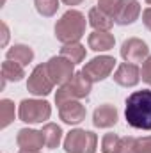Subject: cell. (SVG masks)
Here are the masks:
<instances>
[{"label":"cell","instance_id":"cell-1","mask_svg":"<svg viewBox=\"0 0 151 153\" xmlns=\"http://www.w3.org/2000/svg\"><path fill=\"white\" fill-rule=\"evenodd\" d=\"M126 123L137 130H151V89L135 91L126 98Z\"/></svg>","mask_w":151,"mask_h":153},{"label":"cell","instance_id":"cell-2","mask_svg":"<svg viewBox=\"0 0 151 153\" xmlns=\"http://www.w3.org/2000/svg\"><path fill=\"white\" fill-rule=\"evenodd\" d=\"M85 27H87V22H85L84 13L76 11V9H70L57 20V23H55V38L62 45L78 43L85 34Z\"/></svg>","mask_w":151,"mask_h":153},{"label":"cell","instance_id":"cell-3","mask_svg":"<svg viewBox=\"0 0 151 153\" xmlns=\"http://www.w3.org/2000/svg\"><path fill=\"white\" fill-rule=\"evenodd\" d=\"M93 89V82L84 75L82 71H76L71 80H68L66 84L59 85L57 93H55V103L61 105L64 102H70V100H82V98H87L89 93Z\"/></svg>","mask_w":151,"mask_h":153},{"label":"cell","instance_id":"cell-4","mask_svg":"<svg viewBox=\"0 0 151 153\" xmlns=\"http://www.w3.org/2000/svg\"><path fill=\"white\" fill-rule=\"evenodd\" d=\"M52 116V105L46 100H36V98H25L18 105V117L23 123L36 125L50 119Z\"/></svg>","mask_w":151,"mask_h":153},{"label":"cell","instance_id":"cell-5","mask_svg":"<svg viewBox=\"0 0 151 153\" xmlns=\"http://www.w3.org/2000/svg\"><path fill=\"white\" fill-rule=\"evenodd\" d=\"M98 148V135L91 130L75 128L64 139L66 153H96Z\"/></svg>","mask_w":151,"mask_h":153},{"label":"cell","instance_id":"cell-6","mask_svg":"<svg viewBox=\"0 0 151 153\" xmlns=\"http://www.w3.org/2000/svg\"><path fill=\"white\" fill-rule=\"evenodd\" d=\"M53 80L52 76L48 75V70H46V62L44 64H38L32 73L29 75L27 80V91L34 96H48L52 91H53Z\"/></svg>","mask_w":151,"mask_h":153},{"label":"cell","instance_id":"cell-7","mask_svg":"<svg viewBox=\"0 0 151 153\" xmlns=\"http://www.w3.org/2000/svg\"><path fill=\"white\" fill-rule=\"evenodd\" d=\"M114 66H115V59L114 57H110V55H98V57L91 59L89 62H85V66L82 68V73L94 84V82H101L107 76H110Z\"/></svg>","mask_w":151,"mask_h":153},{"label":"cell","instance_id":"cell-8","mask_svg":"<svg viewBox=\"0 0 151 153\" xmlns=\"http://www.w3.org/2000/svg\"><path fill=\"white\" fill-rule=\"evenodd\" d=\"M46 70H48V75L52 76L53 84L55 85H62L66 84L68 80H71L75 75V64L62 57V55H55V57H50L48 62H46Z\"/></svg>","mask_w":151,"mask_h":153},{"label":"cell","instance_id":"cell-9","mask_svg":"<svg viewBox=\"0 0 151 153\" xmlns=\"http://www.w3.org/2000/svg\"><path fill=\"white\" fill-rule=\"evenodd\" d=\"M150 55V48L146 45V41L139 38H130L126 39L121 46V57L124 59V62H132V64H137V62H144Z\"/></svg>","mask_w":151,"mask_h":153},{"label":"cell","instance_id":"cell-10","mask_svg":"<svg viewBox=\"0 0 151 153\" xmlns=\"http://www.w3.org/2000/svg\"><path fill=\"white\" fill-rule=\"evenodd\" d=\"M16 144L20 146V150H30V152H39L43 146H46L43 132L34 128H21L16 135Z\"/></svg>","mask_w":151,"mask_h":153},{"label":"cell","instance_id":"cell-11","mask_svg":"<svg viewBox=\"0 0 151 153\" xmlns=\"http://www.w3.org/2000/svg\"><path fill=\"white\" fill-rule=\"evenodd\" d=\"M114 82L121 87H133L141 82V70L137 64L132 62H123L117 66L114 73Z\"/></svg>","mask_w":151,"mask_h":153},{"label":"cell","instance_id":"cell-12","mask_svg":"<svg viewBox=\"0 0 151 153\" xmlns=\"http://www.w3.org/2000/svg\"><path fill=\"white\" fill-rule=\"evenodd\" d=\"M85 107L80 103V100H70L59 105V116L68 125H78L85 119Z\"/></svg>","mask_w":151,"mask_h":153},{"label":"cell","instance_id":"cell-13","mask_svg":"<svg viewBox=\"0 0 151 153\" xmlns=\"http://www.w3.org/2000/svg\"><path fill=\"white\" fill-rule=\"evenodd\" d=\"M117 117H119L117 109L114 105H110V103H103V105L94 109V112H93V125L96 128H110V126H114L117 123Z\"/></svg>","mask_w":151,"mask_h":153},{"label":"cell","instance_id":"cell-14","mask_svg":"<svg viewBox=\"0 0 151 153\" xmlns=\"http://www.w3.org/2000/svg\"><path fill=\"white\" fill-rule=\"evenodd\" d=\"M139 16H141V4L137 0H123V5L114 22L117 25H132L139 20Z\"/></svg>","mask_w":151,"mask_h":153},{"label":"cell","instance_id":"cell-15","mask_svg":"<svg viewBox=\"0 0 151 153\" xmlns=\"http://www.w3.org/2000/svg\"><path fill=\"white\" fill-rule=\"evenodd\" d=\"M87 45L94 52H109V50H112L114 45H115V38H114V34H110V32L94 30L93 34H89Z\"/></svg>","mask_w":151,"mask_h":153},{"label":"cell","instance_id":"cell-16","mask_svg":"<svg viewBox=\"0 0 151 153\" xmlns=\"http://www.w3.org/2000/svg\"><path fill=\"white\" fill-rule=\"evenodd\" d=\"M5 59L7 61H14L18 64H21L23 68L29 66L34 59V50L29 45H13L7 52H5Z\"/></svg>","mask_w":151,"mask_h":153},{"label":"cell","instance_id":"cell-17","mask_svg":"<svg viewBox=\"0 0 151 153\" xmlns=\"http://www.w3.org/2000/svg\"><path fill=\"white\" fill-rule=\"evenodd\" d=\"M23 76H25V70H23L21 64L5 59L2 62V84H0V89H4L7 82H20Z\"/></svg>","mask_w":151,"mask_h":153},{"label":"cell","instance_id":"cell-18","mask_svg":"<svg viewBox=\"0 0 151 153\" xmlns=\"http://www.w3.org/2000/svg\"><path fill=\"white\" fill-rule=\"evenodd\" d=\"M87 20H89V25L94 29V30H101V32H110V29L114 27V22L110 16H107L103 11H100L98 7H93L87 14Z\"/></svg>","mask_w":151,"mask_h":153},{"label":"cell","instance_id":"cell-19","mask_svg":"<svg viewBox=\"0 0 151 153\" xmlns=\"http://www.w3.org/2000/svg\"><path fill=\"white\" fill-rule=\"evenodd\" d=\"M85 53H87L85 46L78 41V43H68V45H62V48H61V53H59V55H62V57L70 59L73 64H78V62H82V61L85 59Z\"/></svg>","mask_w":151,"mask_h":153},{"label":"cell","instance_id":"cell-20","mask_svg":"<svg viewBox=\"0 0 151 153\" xmlns=\"http://www.w3.org/2000/svg\"><path fill=\"white\" fill-rule=\"evenodd\" d=\"M43 135H44V143H46V148L50 150H55L59 144H61V139H62V128L57 125V123H46L43 126Z\"/></svg>","mask_w":151,"mask_h":153},{"label":"cell","instance_id":"cell-21","mask_svg":"<svg viewBox=\"0 0 151 153\" xmlns=\"http://www.w3.org/2000/svg\"><path fill=\"white\" fill-rule=\"evenodd\" d=\"M14 102H11L9 98L0 100V128L5 130L13 121H14Z\"/></svg>","mask_w":151,"mask_h":153},{"label":"cell","instance_id":"cell-22","mask_svg":"<svg viewBox=\"0 0 151 153\" xmlns=\"http://www.w3.org/2000/svg\"><path fill=\"white\" fill-rule=\"evenodd\" d=\"M34 5H36V11H38L41 16H53L59 9V0H34Z\"/></svg>","mask_w":151,"mask_h":153},{"label":"cell","instance_id":"cell-23","mask_svg":"<svg viewBox=\"0 0 151 153\" xmlns=\"http://www.w3.org/2000/svg\"><path fill=\"white\" fill-rule=\"evenodd\" d=\"M123 5V0H98V9L103 11L107 16H110L112 20H115L119 9Z\"/></svg>","mask_w":151,"mask_h":153},{"label":"cell","instance_id":"cell-24","mask_svg":"<svg viewBox=\"0 0 151 153\" xmlns=\"http://www.w3.org/2000/svg\"><path fill=\"white\" fill-rule=\"evenodd\" d=\"M121 144V137L117 134H105L101 139V152L103 153H117Z\"/></svg>","mask_w":151,"mask_h":153},{"label":"cell","instance_id":"cell-25","mask_svg":"<svg viewBox=\"0 0 151 153\" xmlns=\"http://www.w3.org/2000/svg\"><path fill=\"white\" fill-rule=\"evenodd\" d=\"M135 144H137L135 137H121L117 153H135Z\"/></svg>","mask_w":151,"mask_h":153},{"label":"cell","instance_id":"cell-26","mask_svg":"<svg viewBox=\"0 0 151 153\" xmlns=\"http://www.w3.org/2000/svg\"><path fill=\"white\" fill-rule=\"evenodd\" d=\"M135 153H151V135L139 137V139H137Z\"/></svg>","mask_w":151,"mask_h":153},{"label":"cell","instance_id":"cell-27","mask_svg":"<svg viewBox=\"0 0 151 153\" xmlns=\"http://www.w3.org/2000/svg\"><path fill=\"white\" fill-rule=\"evenodd\" d=\"M141 78H142V82H146L148 85H151V53L148 55V59L142 62V68H141Z\"/></svg>","mask_w":151,"mask_h":153},{"label":"cell","instance_id":"cell-28","mask_svg":"<svg viewBox=\"0 0 151 153\" xmlns=\"http://www.w3.org/2000/svg\"><path fill=\"white\" fill-rule=\"evenodd\" d=\"M0 27H2V41H0V45H2V46H5V45H7V41H9V27H7V23H5V22H2V23H0Z\"/></svg>","mask_w":151,"mask_h":153},{"label":"cell","instance_id":"cell-29","mask_svg":"<svg viewBox=\"0 0 151 153\" xmlns=\"http://www.w3.org/2000/svg\"><path fill=\"white\" fill-rule=\"evenodd\" d=\"M142 23H144V27L148 30H151V7L144 9V13H142Z\"/></svg>","mask_w":151,"mask_h":153},{"label":"cell","instance_id":"cell-30","mask_svg":"<svg viewBox=\"0 0 151 153\" xmlns=\"http://www.w3.org/2000/svg\"><path fill=\"white\" fill-rule=\"evenodd\" d=\"M66 5H78V4H82L84 0H62Z\"/></svg>","mask_w":151,"mask_h":153},{"label":"cell","instance_id":"cell-31","mask_svg":"<svg viewBox=\"0 0 151 153\" xmlns=\"http://www.w3.org/2000/svg\"><path fill=\"white\" fill-rule=\"evenodd\" d=\"M18 153H41V152H30V150H20Z\"/></svg>","mask_w":151,"mask_h":153},{"label":"cell","instance_id":"cell-32","mask_svg":"<svg viewBox=\"0 0 151 153\" xmlns=\"http://www.w3.org/2000/svg\"><path fill=\"white\" fill-rule=\"evenodd\" d=\"M146 2H148V4H150V5H151V0H146Z\"/></svg>","mask_w":151,"mask_h":153},{"label":"cell","instance_id":"cell-33","mask_svg":"<svg viewBox=\"0 0 151 153\" xmlns=\"http://www.w3.org/2000/svg\"><path fill=\"white\" fill-rule=\"evenodd\" d=\"M2 4H5V0H2Z\"/></svg>","mask_w":151,"mask_h":153}]
</instances>
